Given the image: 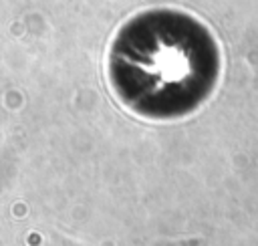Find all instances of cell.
Instances as JSON below:
<instances>
[{
	"instance_id": "obj_1",
	"label": "cell",
	"mask_w": 258,
	"mask_h": 246,
	"mask_svg": "<svg viewBox=\"0 0 258 246\" xmlns=\"http://www.w3.org/2000/svg\"><path fill=\"white\" fill-rule=\"evenodd\" d=\"M210 48L212 40L198 24L151 16V20H139L127 38L117 40L113 56L119 65L113 77L141 111L187 109L194 97L208 89L206 77L214 65Z\"/></svg>"
}]
</instances>
